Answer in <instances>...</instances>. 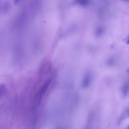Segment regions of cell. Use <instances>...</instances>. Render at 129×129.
<instances>
[{
    "label": "cell",
    "instance_id": "277c9868",
    "mask_svg": "<svg viewBox=\"0 0 129 129\" xmlns=\"http://www.w3.org/2000/svg\"><path fill=\"white\" fill-rule=\"evenodd\" d=\"M125 42L127 44H129V36L127 37V38L125 39Z\"/></svg>",
    "mask_w": 129,
    "mask_h": 129
},
{
    "label": "cell",
    "instance_id": "8992f818",
    "mask_svg": "<svg viewBox=\"0 0 129 129\" xmlns=\"http://www.w3.org/2000/svg\"><path fill=\"white\" fill-rule=\"evenodd\" d=\"M128 72H129V70H128Z\"/></svg>",
    "mask_w": 129,
    "mask_h": 129
},
{
    "label": "cell",
    "instance_id": "6da1fadb",
    "mask_svg": "<svg viewBox=\"0 0 129 129\" xmlns=\"http://www.w3.org/2000/svg\"><path fill=\"white\" fill-rule=\"evenodd\" d=\"M51 83V80H48L45 82V83H44L38 90L37 92L35 95L34 101H33V108L36 109L37 108L39 105H40V102H41L43 96L44 95L45 93L48 89L50 84Z\"/></svg>",
    "mask_w": 129,
    "mask_h": 129
},
{
    "label": "cell",
    "instance_id": "5b68a950",
    "mask_svg": "<svg viewBox=\"0 0 129 129\" xmlns=\"http://www.w3.org/2000/svg\"><path fill=\"white\" fill-rule=\"evenodd\" d=\"M128 129H129V126L128 127Z\"/></svg>",
    "mask_w": 129,
    "mask_h": 129
},
{
    "label": "cell",
    "instance_id": "3957f363",
    "mask_svg": "<svg viewBox=\"0 0 129 129\" xmlns=\"http://www.w3.org/2000/svg\"><path fill=\"white\" fill-rule=\"evenodd\" d=\"M124 118H129V109H128L124 114L123 119Z\"/></svg>",
    "mask_w": 129,
    "mask_h": 129
},
{
    "label": "cell",
    "instance_id": "7a4b0ae2",
    "mask_svg": "<svg viewBox=\"0 0 129 129\" xmlns=\"http://www.w3.org/2000/svg\"><path fill=\"white\" fill-rule=\"evenodd\" d=\"M129 85L128 84H125L122 89V93L123 96L125 97L127 95L128 93H129Z\"/></svg>",
    "mask_w": 129,
    "mask_h": 129
}]
</instances>
